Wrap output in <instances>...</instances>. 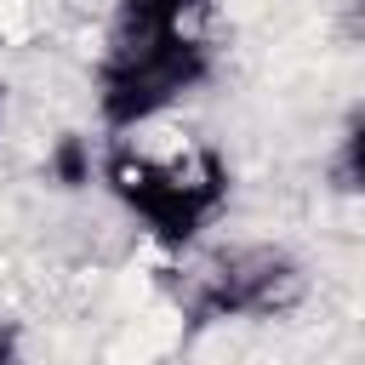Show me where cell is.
Wrapping results in <instances>:
<instances>
[{
  "label": "cell",
  "instance_id": "obj_7",
  "mask_svg": "<svg viewBox=\"0 0 365 365\" xmlns=\"http://www.w3.org/2000/svg\"><path fill=\"white\" fill-rule=\"evenodd\" d=\"M336 34H342L348 46H365V0H348V6L336 11Z\"/></svg>",
  "mask_w": 365,
  "mask_h": 365
},
{
  "label": "cell",
  "instance_id": "obj_5",
  "mask_svg": "<svg viewBox=\"0 0 365 365\" xmlns=\"http://www.w3.org/2000/svg\"><path fill=\"white\" fill-rule=\"evenodd\" d=\"M91 165H97V154H91V137H80V131H63L51 143V154H46V171H51L57 188H86Z\"/></svg>",
  "mask_w": 365,
  "mask_h": 365
},
{
  "label": "cell",
  "instance_id": "obj_8",
  "mask_svg": "<svg viewBox=\"0 0 365 365\" xmlns=\"http://www.w3.org/2000/svg\"><path fill=\"white\" fill-rule=\"evenodd\" d=\"M11 354H17V331H11V325H0V359H11Z\"/></svg>",
  "mask_w": 365,
  "mask_h": 365
},
{
  "label": "cell",
  "instance_id": "obj_1",
  "mask_svg": "<svg viewBox=\"0 0 365 365\" xmlns=\"http://www.w3.org/2000/svg\"><path fill=\"white\" fill-rule=\"evenodd\" d=\"M103 182L165 251H188L228 205V160L205 137L160 120L114 131L103 148Z\"/></svg>",
  "mask_w": 365,
  "mask_h": 365
},
{
  "label": "cell",
  "instance_id": "obj_6",
  "mask_svg": "<svg viewBox=\"0 0 365 365\" xmlns=\"http://www.w3.org/2000/svg\"><path fill=\"white\" fill-rule=\"evenodd\" d=\"M331 182L342 194H365V120H354L336 143V160H331Z\"/></svg>",
  "mask_w": 365,
  "mask_h": 365
},
{
  "label": "cell",
  "instance_id": "obj_3",
  "mask_svg": "<svg viewBox=\"0 0 365 365\" xmlns=\"http://www.w3.org/2000/svg\"><path fill=\"white\" fill-rule=\"evenodd\" d=\"M308 291L302 262L285 245H228L217 251L188 291L194 319H274L285 308H297Z\"/></svg>",
  "mask_w": 365,
  "mask_h": 365
},
{
  "label": "cell",
  "instance_id": "obj_2",
  "mask_svg": "<svg viewBox=\"0 0 365 365\" xmlns=\"http://www.w3.org/2000/svg\"><path fill=\"white\" fill-rule=\"evenodd\" d=\"M205 74H211V46L194 29H165V34L108 29V51L97 63V114L108 131H131L143 120H160Z\"/></svg>",
  "mask_w": 365,
  "mask_h": 365
},
{
  "label": "cell",
  "instance_id": "obj_9",
  "mask_svg": "<svg viewBox=\"0 0 365 365\" xmlns=\"http://www.w3.org/2000/svg\"><path fill=\"white\" fill-rule=\"evenodd\" d=\"M0 103H6V91H0Z\"/></svg>",
  "mask_w": 365,
  "mask_h": 365
},
{
  "label": "cell",
  "instance_id": "obj_4",
  "mask_svg": "<svg viewBox=\"0 0 365 365\" xmlns=\"http://www.w3.org/2000/svg\"><path fill=\"white\" fill-rule=\"evenodd\" d=\"M211 0H114V29L131 34H165V29H194V17Z\"/></svg>",
  "mask_w": 365,
  "mask_h": 365
}]
</instances>
